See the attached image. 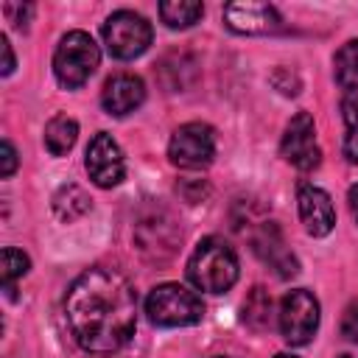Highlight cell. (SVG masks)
Wrapping results in <instances>:
<instances>
[{"label": "cell", "mask_w": 358, "mask_h": 358, "mask_svg": "<svg viewBox=\"0 0 358 358\" xmlns=\"http://www.w3.org/2000/svg\"><path fill=\"white\" fill-rule=\"evenodd\" d=\"M344 115V157L358 162V92H347L341 101Z\"/></svg>", "instance_id": "ffe728a7"}, {"label": "cell", "mask_w": 358, "mask_h": 358, "mask_svg": "<svg viewBox=\"0 0 358 358\" xmlns=\"http://www.w3.org/2000/svg\"><path fill=\"white\" fill-rule=\"evenodd\" d=\"M338 358H352V355H338Z\"/></svg>", "instance_id": "4316f807"}, {"label": "cell", "mask_w": 358, "mask_h": 358, "mask_svg": "<svg viewBox=\"0 0 358 358\" xmlns=\"http://www.w3.org/2000/svg\"><path fill=\"white\" fill-rule=\"evenodd\" d=\"M143 101H145V84L134 73H115L112 78H106L101 90V106L115 117L134 112Z\"/></svg>", "instance_id": "4fadbf2b"}, {"label": "cell", "mask_w": 358, "mask_h": 358, "mask_svg": "<svg viewBox=\"0 0 358 358\" xmlns=\"http://www.w3.org/2000/svg\"><path fill=\"white\" fill-rule=\"evenodd\" d=\"M280 154L285 162H291L299 171H313L322 162V151L316 145V126L308 112H296L280 140Z\"/></svg>", "instance_id": "ba28073f"}, {"label": "cell", "mask_w": 358, "mask_h": 358, "mask_svg": "<svg viewBox=\"0 0 358 358\" xmlns=\"http://www.w3.org/2000/svg\"><path fill=\"white\" fill-rule=\"evenodd\" d=\"M6 14L11 17V22H14L17 28H25L28 17L34 14V6H14V3H8V6H6Z\"/></svg>", "instance_id": "603a6c76"}, {"label": "cell", "mask_w": 358, "mask_h": 358, "mask_svg": "<svg viewBox=\"0 0 358 358\" xmlns=\"http://www.w3.org/2000/svg\"><path fill=\"white\" fill-rule=\"evenodd\" d=\"M274 358H296V355H291V352H277Z\"/></svg>", "instance_id": "484cf974"}, {"label": "cell", "mask_w": 358, "mask_h": 358, "mask_svg": "<svg viewBox=\"0 0 358 358\" xmlns=\"http://www.w3.org/2000/svg\"><path fill=\"white\" fill-rule=\"evenodd\" d=\"M53 210H56V215L62 221H76L90 210V196L78 185H64L53 196Z\"/></svg>", "instance_id": "e0dca14e"}, {"label": "cell", "mask_w": 358, "mask_h": 358, "mask_svg": "<svg viewBox=\"0 0 358 358\" xmlns=\"http://www.w3.org/2000/svg\"><path fill=\"white\" fill-rule=\"evenodd\" d=\"M333 73H336L338 87H344L347 92H355V87H358V39H350L336 50Z\"/></svg>", "instance_id": "9a60e30c"}, {"label": "cell", "mask_w": 358, "mask_h": 358, "mask_svg": "<svg viewBox=\"0 0 358 358\" xmlns=\"http://www.w3.org/2000/svg\"><path fill=\"white\" fill-rule=\"evenodd\" d=\"M204 6L196 0H165L159 3V17L168 28H190L201 20Z\"/></svg>", "instance_id": "2e32d148"}, {"label": "cell", "mask_w": 358, "mask_h": 358, "mask_svg": "<svg viewBox=\"0 0 358 358\" xmlns=\"http://www.w3.org/2000/svg\"><path fill=\"white\" fill-rule=\"evenodd\" d=\"M347 199H350V210H352V218L358 221V185H352V187H350V196H347Z\"/></svg>", "instance_id": "d4e9b609"}, {"label": "cell", "mask_w": 358, "mask_h": 358, "mask_svg": "<svg viewBox=\"0 0 358 358\" xmlns=\"http://www.w3.org/2000/svg\"><path fill=\"white\" fill-rule=\"evenodd\" d=\"M154 39V31H151V22L134 11H115L106 22H103V42H106V50L109 56L120 59V62H129V59H137L140 53L148 50Z\"/></svg>", "instance_id": "5b68a950"}, {"label": "cell", "mask_w": 358, "mask_h": 358, "mask_svg": "<svg viewBox=\"0 0 358 358\" xmlns=\"http://www.w3.org/2000/svg\"><path fill=\"white\" fill-rule=\"evenodd\" d=\"M341 336L352 344H358V299H352L347 308H344V316H341Z\"/></svg>", "instance_id": "44dd1931"}, {"label": "cell", "mask_w": 358, "mask_h": 358, "mask_svg": "<svg viewBox=\"0 0 358 358\" xmlns=\"http://www.w3.org/2000/svg\"><path fill=\"white\" fill-rule=\"evenodd\" d=\"M31 268V260L25 252L14 249V246H6L3 255H0V274H3V288L8 294V299H14V282L20 277H25Z\"/></svg>", "instance_id": "d6986e66"}, {"label": "cell", "mask_w": 358, "mask_h": 358, "mask_svg": "<svg viewBox=\"0 0 358 358\" xmlns=\"http://www.w3.org/2000/svg\"><path fill=\"white\" fill-rule=\"evenodd\" d=\"M215 358H224V355H215Z\"/></svg>", "instance_id": "83f0119b"}, {"label": "cell", "mask_w": 358, "mask_h": 358, "mask_svg": "<svg viewBox=\"0 0 358 358\" xmlns=\"http://www.w3.org/2000/svg\"><path fill=\"white\" fill-rule=\"evenodd\" d=\"M168 157L176 168H187V171L207 168L215 157V131H213V126H207L201 120L179 126L173 131L171 143H168Z\"/></svg>", "instance_id": "52a82bcc"}, {"label": "cell", "mask_w": 358, "mask_h": 358, "mask_svg": "<svg viewBox=\"0 0 358 358\" xmlns=\"http://www.w3.org/2000/svg\"><path fill=\"white\" fill-rule=\"evenodd\" d=\"M145 313L159 327H187V324L201 322L204 302L187 285L162 282V285L151 288V294L145 299Z\"/></svg>", "instance_id": "3957f363"}, {"label": "cell", "mask_w": 358, "mask_h": 358, "mask_svg": "<svg viewBox=\"0 0 358 358\" xmlns=\"http://www.w3.org/2000/svg\"><path fill=\"white\" fill-rule=\"evenodd\" d=\"M187 280L207 294H224L238 280V255L221 238H204L196 243L187 260Z\"/></svg>", "instance_id": "7a4b0ae2"}, {"label": "cell", "mask_w": 358, "mask_h": 358, "mask_svg": "<svg viewBox=\"0 0 358 358\" xmlns=\"http://www.w3.org/2000/svg\"><path fill=\"white\" fill-rule=\"evenodd\" d=\"M224 22L235 34H277L282 17L271 3L260 0H235L224 6Z\"/></svg>", "instance_id": "30bf717a"}, {"label": "cell", "mask_w": 358, "mask_h": 358, "mask_svg": "<svg viewBox=\"0 0 358 358\" xmlns=\"http://www.w3.org/2000/svg\"><path fill=\"white\" fill-rule=\"evenodd\" d=\"M252 249L282 280H288V277H294L299 271V263H296L294 252L288 249V243H285V238H282V232H280V227L274 221H263L260 224V229L252 235Z\"/></svg>", "instance_id": "8fae6325"}, {"label": "cell", "mask_w": 358, "mask_h": 358, "mask_svg": "<svg viewBox=\"0 0 358 358\" xmlns=\"http://www.w3.org/2000/svg\"><path fill=\"white\" fill-rule=\"evenodd\" d=\"M17 171V148L11 140H3V165H0V176L8 179Z\"/></svg>", "instance_id": "7402d4cb"}, {"label": "cell", "mask_w": 358, "mask_h": 358, "mask_svg": "<svg viewBox=\"0 0 358 358\" xmlns=\"http://www.w3.org/2000/svg\"><path fill=\"white\" fill-rule=\"evenodd\" d=\"M64 316L81 350L106 355L134 336L137 294L120 271L95 266L73 280L64 299Z\"/></svg>", "instance_id": "6da1fadb"}, {"label": "cell", "mask_w": 358, "mask_h": 358, "mask_svg": "<svg viewBox=\"0 0 358 358\" xmlns=\"http://www.w3.org/2000/svg\"><path fill=\"white\" fill-rule=\"evenodd\" d=\"M0 50H3V76H11L14 73V53H11V45L6 36H0Z\"/></svg>", "instance_id": "cb8c5ba5"}, {"label": "cell", "mask_w": 358, "mask_h": 358, "mask_svg": "<svg viewBox=\"0 0 358 358\" xmlns=\"http://www.w3.org/2000/svg\"><path fill=\"white\" fill-rule=\"evenodd\" d=\"M76 137H78V123L67 115H56L45 126V148L53 157H64L76 145Z\"/></svg>", "instance_id": "5bb4252c"}, {"label": "cell", "mask_w": 358, "mask_h": 358, "mask_svg": "<svg viewBox=\"0 0 358 358\" xmlns=\"http://www.w3.org/2000/svg\"><path fill=\"white\" fill-rule=\"evenodd\" d=\"M101 50L95 39L87 31H67L53 53V73L62 87L76 90L90 81V76L98 70Z\"/></svg>", "instance_id": "277c9868"}, {"label": "cell", "mask_w": 358, "mask_h": 358, "mask_svg": "<svg viewBox=\"0 0 358 358\" xmlns=\"http://www.w3.org/2000/svg\"><path fill=\"white\" fill-rule=\"evenodd\" d=\"M243 322L252 330H268L271 324V296L266 288H252L246 302H243Z\"/></svg>", "instance_id": "ac0fdd59"}, {"label": "cell", "mask_w": 358, "mask_h": 358, "mask_svg": "<svg viewBox=\"0 0 358 358\" xmlns=\"http://www.w3.org/2000/svg\"><path fill=\"white\" fill-rule=\"evenodd\" d=\"M277 322H280L282 338L291 347L308 344L316 336V327H319V299L305 288L288 291L280 302Z\"/></svg>", "instance_id": "8992f818"}, {"label": "cell", "mask_w": 358, "mask_h": 358, "mask_svg": "<svg viewBox=\"0 0 358 358\" xmlns=\"http://www.w3.org/2000/svg\"><path fill=\"white\" fill-rule=\"evenodd\" d=\"M87 173L98 187H115L126 176V162L120 145L112 140V134L98 131L87 145Z\"/></svg>", "instance_id": "9c48e42d"}, {"label": "cell", "mask_w": 358, "mask_h": 358, "mask_svg": "<svg viewBox=\"0 0 358 358\" xmlns=\"http://www.w3.org/2000/svg\"><path fill=\"white\" fill-rule=\"evenodd\" d=\"M296 201H299V218H302L308 235H313V238L330 235V229L336 227L333 199L316 185H299Z\"/></svg>", "instance_id": "7c38bea8"}]
</instances>
